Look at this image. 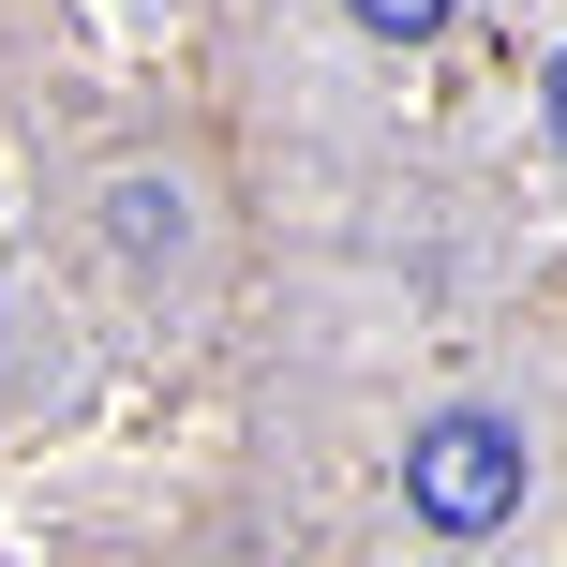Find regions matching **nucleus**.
<instances>
[{"label": "nucleus", "mask_w": 567, "mask_h": 567, "mask_svg": "<svg viewBox=\"0 0 567 567\" xmlns=\"http://www.w3.org/2000/svg\"><path fill=\"white\" fill-rule=\"evenodd\" d=\"M403 508H419L433 538H493V523L523 508V433L478 419V403H463V419H433L419 449H403Z\"/></svg>", "instance_id": "f257e3e1"}, {"label": "nucleus", "mask_w": 567, "mask_h": 567, "mask_svg": "<svg viewBox=\"0 0 567 567\" xmlns=\"http://www.w3.org/2000/svg\"><path fill=\"white\" fill-rule=\"evenodd\" d=\"M553 135H567V60H553Z\"/></svg>", "instance_id": "7ed1b4c3"}, {"label": "nucleus", "mask_w": 567, "mask_h": 567, "mask_svg": "<svg viewBox=\"0 0 567 567\" xmlns=\"http://www.w3.org/2000/svg\"><path fill=\"white\" fill-rule=\"evenodd\" d=\"M359 30H373V45H433V30H449V0H359Z\"/></svg>", "instance_id": "f03ea898"}]
</instances>
